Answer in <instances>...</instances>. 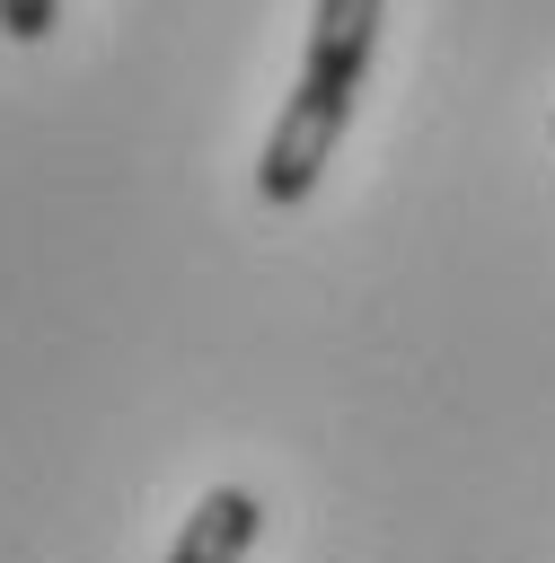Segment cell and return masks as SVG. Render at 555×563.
Segmentation results:
<instances>
[{"label": "cell", "mask_w": 555, "mask_h": 563, "mask_svg": "<svg viewBox=\"0 0 555 563\" xmlns=\"http://www.w3.org/2000/svg\"><path fill=\"white\" fill-rule=\"evenodd\" d=\"M379 18H388V0H317V9H308L300 79H291L282 114H273V132H264V158H255V194H264L273 211H291V202L317 194L344 123H352V97H361V79H370Z\"/></svg>", "instance_id": "cell-1"}, {"label": "cell", "mask_w": 555, "mask_h": 563, "mask_svg": "<svg viewBox=\"0 0 555 563\" xmlns=\"http://www.w3.org/2000/svg\"><path fill=\"white\" fill-rule=\"evenodd\" d=\"M264 537V501L247 493V484H211L194 510H185V528H176V545H167V563H247V545Z\"/></svg>", "instance_id": "cell-2"}, {"label": "cell", "mask_w": 555, "mask_h": 563, "mask_svg": "<svg viewBox=\"0 0 555 563\" xmlns=\"http://www.w3.org/2000/svg\"><path fill=\"white\" fill-rule=\"evenodd\" d=\"M53 18H62V0H0V35L9 44H44Z\"/></svg>", "instance_id": "cell-3"}, {"label": "cell", "mask_w": 555, "mask_h": 563, "mask_svg": "<svg viewBox=\"0 0 555 563\" xmlns=\"http://www.w3.org/2000/svg\"><path fill=\"white\" fill-rule=\"evenodd\" d=\"M546 132H555V123H546Z\"/></svg>", "instance_id": "cell-4"}]
</instances>
